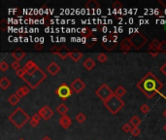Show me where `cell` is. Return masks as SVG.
<instances>
[{"mask_svg": "<svg viewBox=\"0 0 166 140\" xmlns=\"http://www.w3.org/2000/svg\"><path fill=\"white\" fill-rule=\"evenodd\" d=\"M137 89L140 90L148 98H153L157 93H159L163 88V84L160 82L153 72H148L139 82L137 83Z\"/></svg>", "mask_w": 166, "mask_h": 140, "instance_id": "obj_1", "label": "cell"}, {"mask_svg": "<svg viewBox=\"0 0 166 140\" xmlns=\"http://www.w3.org/2000/svg\"><path fill=\"white\" fill-rule=\"evenodd\" d=\"M25 72H26V74L22 78V80L27 84V86H29L31 90H35L47 78V74L38 65H36L32 69L25 71Z\"/></svg>", "mask_w": 166, "mask_h": 140, "instance_id": "obj_2", "label": "cell"}, {"mask_svg": "<svg viewBox=\"0 0 166 140\" xmlns=\"http://www.w3.org/2000/svg\"><path fill=\"white\" fill-rule=\"evenodd\" d=\"M8 120L16 126V129H20L24 126L27 122H29V116L22 107H18L13 113L8 117Z\"/></svg>", "mask_w": 166, "mask_h": 140, "instance_id": "obj_3", "label": "cell"}, {"mask_svg": "<svg viewBox=\"0 0 166 140\" xmlns=\"http://www.w3.org/2000/svg\"><path fill=\"white\" fill-rule=\"evenodd\" d=\"M104 106H105L113 115H116V114L119 113V112L124 107V101L117 95H114L109 100L104 102Z\"/></svg>", "mask_w": 166, "mask_h": 140, "instance_id": "obj_4", "label": "cell"}, {"mask_svg": "<svg viewBox=\"0 0 166 140\" xmlns=\"http://www.w3.org/2000/svg\"><path fill=\"white\" fill-rule=\"evenodd\" d=\"M130 41L133 45V49L136 51L141 50L145 45L147 44L148 39L142 32H135L130 35Z\"/></svg>", "mask_w": 166, "mask_h": 140, "instance_id": "obj_5", "label": "cell"}, {"mask_svg": "<svg viewBox=\"0 0 166 140\" xmlns=\"http://www.w3.org/2000/svg\"><path fill=\"white\" fill-rule=\"evenodd\" d=\"M95 95H97V97L100 98L101 101H103L104 103L106 102L107 100H109V99L115 95V91H112V89L110 88L107 84H102L97 90H96Z\"/></svg>", "mask_w": 166, "mask_h": 140, "instance_id": "obj_6", "label": "cell"}, {"mask_svg": "<svg viewBox=\"0 0 166 140\" xmlns=\"http://www.w3.org/2000/svg\"><path fill=\"white\" fill-rule=\"evenodd\" d=\"M117 45V36L114 33H110L108 35H105L102 38V47L106 51L111 52L113 51Z\"/></svg>", "mask_w": 166, "mask_h": 140, "instance_id": "obj_7", "label": "cell"}, {"mask_svg": "<svg viewBox=\"0 0 166 140\" xmlns=\"http://www.w3.org/2000/svg\"><path fill=\"white\" fill-rule=\"evenodd\" d=\"M55 93H57L58 97L61 98L62 100H66V99H68L72 95L73 90L71 89V87L68 86L66 83H62L58 88L55 89Z\"/></svg>", "mask_w": 166, "mask_h": 140, "instance_id": "obj_8", "label": "cell"}, {"mask_svg": "<svg viewBox=\"0 0 166 140\" xmlns=\"http://www.w3.org/2000/svg\"><path fill=\"white\" fill-rule=\"evenodd\" d=\"M70 87H71V89L73 90L74 93H80L81 91L86 88V84L84 83L80 78H76L75 80H74L73 82L71 83Z\"/></svg>", "mask_w": 166, "mask_h": 140, "instance_id": "obj_9", "label": "cell"}, {"mask_svg": "<svg viewBox=\"0 0 166 140\" xmlns=\"http://www.w3.org/2000/svg\"><path fill=\"white\" fill-rule=\"evenodd\" d=\"M38 114L41 116V118L44 119L45 121H48V120H50L51 118L53 117V111L52 110V108L50 107V106H44V107H42L38 112Z\"/></svg>", "mask_w": 166, "mask_h": 140, "instance_id": "obj_10", "label": "cell"}, {"mask_svg": "<svg viewBox=\"0 0 166 140\" xmlns=\"http://www.w3.org/2000/svg\"><path fill=\"white\" fill-rule=\"evenodd\" d=\"M119 47H121V51L123 52L124 54H127L131 49H133V45H132L131 41H130V38H124L121 40V42L119 43Z\"/></svg>", "mask_w": 166, "mask_h": 140, "instance_id": "obj_11", "label": "cell"}, {"mask_svg": "<svg viewBox=\"0 0 166 140\" xmlns=\"http://www.w3.org/2000/svg\"><path fill=\"white\" fill-rule=\"evenodd\" d=\"M59 124L64 129H67L70 128V126L72 124V120H71L70 117L67 115L61 116L59 119Z\"/></svg>", "mask_w": 166, "mask_h": 140, "instance_id": "obj_12", "label": "cell"}, {"mask_svg": "<svg viewBox=\"0 0 166 140\" xmlns=\"http://www.w3.org/2000/svg\"><path fill=\"white\" fill-rule=\"evenodd\" d=\"M47 70H48V72H49L52 76H55V75H57V73L60 71V67H59V65H58L57 62H51L49 65H48Z\"/></svg>", "mask_w": 166, "mask_h": 140, "instance_id": "obj_13", "label": "cell"}, {"mask_svg": "<svg viewBox=\"0 0 166 140\" xmlns=\"http://www.w3.org/2000/svg\"><path fill=\"white\" fill-rule=\"evenodd\" d=\"M149 52H160V41L157 39H153L148 47Z\"/></svg>", "mask_w": 166, "mask_h": 140, "instance_id": "obj_14", "label": "cell"}, {"mask_svg": "<svg viewBox=\"0 0 166 140\" xmlns=\"http://www.w3.org/2000/svg\"><path fill=\"white\" fill-rule=\"evenodd\" d=\"M83 53L80 52V51H77V50H74V51H71L69 52V57L73 60L74 62H78L79 60L83 57Z\"/></svg>", "mask_w": 166, "mask_h": 140, "instance_id": "obj_15", "label": "cell"}, {"mask_svg": "<svg viewBox=\"0 0 166 140\" xmlns=\"http://www.w3.org/2000/svg\"><path fill=\"white\" fill-rule=\"evenodd\" d=\"M63 51H66V52H71V51L69 50V48L66 45H61V46L55 45V46H53V47L51 48V52L53 53L55 55L59 54V53L63 52Z\"/></svg>", "mask_w": 166, "mask_h": 140, "instance_id": "obj_16", "label": "cell"}, {"mask_svg": "<svg viewBox=\"0 0 166 140\" xmlns=\"http://www.w3.org/2000/svg\"><path fill=\"white\" fill-rule=\"evenodd\" d=\"M81 34L86 40H88L93 37V29L89 28L88 26H86V27H84V28H82Z\"/></svg>", "mask_w": 166, "mask_h": 140, "instance_id": "obj_17", "label": "cell"}, {"mask_svg": "<svg viewBox=\"0 0 166 140\" xmlns=\"http://www.w3.org/2000/svg\"><path fill=\"white\" fill-rule=\"evenodd\" d=\"M29 91H30V89L28 88V87L24 86V87H20V88L18 89V90L16 91V95L19 96L20 98H22V97H24L25 95H28Z\"/></svg>", "mask_w": 166, "mask_h": 140, "instance_id": "obj_18", "label": "cell"}, {"mask_svg": "<svg viewBox=\"0 0 166 140\" xmlns=\"http://www.w3.org/2000/svg\"><path fill=\"white\" fill-rule=\"evenodd\" d=\"M85 8L88 10H96L100 8V4L96 0H88L85 4Z\"/></svg>", "mask_w": 166, "mask_h": 140, "instance_id": "obj_19", "label": "cell"}, {"mask_svg": "<svg viewBox=\"0 0 166 140\" xmlns=\"http://www.w3.org/2000/svg\"><path fill=\"white\" fill-rule=\"evenodd\" d=\"M83 65H84V67H85L86 70L89 71V70H92L93 67H95L96 62H94V60L91 57H88V58H86L85 62H84Z\"/></svg>", "mask_w": 166, "mask_h": 140, "instance_id": "obj_20", "label": "cell"}, {"mask_svg": "<svg viewBox=\"0 0 166 140\" xmlns=\"http://www.w3.org/2000/svg\"><path fill=\"white\" fill-rule=\"evenodd\" d=\"M11 81L9 80L7 77H2L1 80H0V88L2 90H7L10 86H11Z\"/></svg>", "mask_w": 166, "mask_h": 140, "instance_id": "obj_21", "label": "cell"}, {"mask_svg": "<svg viewBox=\"0 0 166 140\" xmlns=\"http://www.w3.org/2000/svg\"><path fill=\"white\" fill-rule=\"evenodd\" d=\"M12 57L15 58V60H17V62H20V60H22V58H24L25 55H26V53L24 52V51H22V52H12Z\"/></svg>", "mask_w": 166, "mask_h": 140, "instance_id": "obj_22", "label": "cell"}, {"mask_svg": "<svg viewBox=\"0 0 166 140\" xmlns=\"http://www.w3.org/2000/svg\"><path fill=\"white\" fill-rule=\"evenodd\" d=\"M57 113H59L61 116H64L67 114V112H68V107L65 105L64 103H61L59 104V105L57 107Z\"/></svg>", "mask_w": 166, "mask_h": 140, "instance_id": "obj_23", "label": "cell"}, {"mask_svg": "<svg viewBox=\"0 0 166 140\" xmlns=\"http://www.w3.org/2000/svg\"><path fill=\"white\" fill-rule=\"evenodd\" d=\"M129 124H131L133 128H138V126L141 124V119L138 116H133L129 121Z\"/></svg>", "mask_w": 166, "mask_h": 140, "instance_id": "obj_24", "label": "cell"}, {"mask_svg": "<svg viewBox=\"0 0 166 140\" xmlns=\"http://www.w3.org/2000/svg\"><path fill=\"white\" fill-rule=\"evenodd\" d=\"M20 97L19 96H18L16 93H13L12 95H10L9 96V98H8V101L10 102V104H11V105H17L18 103L20 102Z\"/></svg>", "mask_w": 166, "mask_h": 140, "instance_id": "obj_25", "label": "cell"}, {"mask_svg": "<svg viewBox=\"0 0 166 140\" xmlns=\"http://www.w3.org/2000/svg\"><path fill=\"white\" fill-rule=\"evenodd\" d=\"M126 89H124L122 86H119V87H117V88L116 89V90H115V95H117L119 97H121V98L124 95H126Z\"/></svg>", "mask_w": 166, "mask_h": 140, "instance_id": "obj_26", "label": "cell"}, {"mask_svg": "<svg viewBox=\"0 0 166 140\" xmlns=\"http://www.w3.org/2000/svg\"><path fill=\"white\" fill-rule=\"evenodd\" d=\"M96 42H97V39H96L95 37H92V38H90V39L86 40V48H88V49H90V48H92L93 46L96 44Z\"/></svg>", "mask_w": 166, "mask_h": 140, "instance_id": "obj_27", "label": "cell"}, {"mask_svg": "<svg viewBox=\"0 0 166 140\" xmlns=\"http://www.w3.org/2000/svg\"><path fill=\"white\" fill-rule=\"evenodd\" d=\"M35 66H36V63L33 62V60H28V62H26V64L24 65V69L25 71H27V70H30V69H32V68H34Z\"/></svg>", "mask_w": 166, "mask_h": 140, "instance_id": "obj_28", "label": "cell"}, {"mask_svg": "<svg viewBox=\"0 0 166 140\" xmlns=\"http://www.w3.org/2000/svg\"><path fill=\"white\" fill-rule=\"evenodd\" d=\"M8 28V24H7V20L6 19H2L1 22H0V29H1L2 32H5Z\"/></svg>", "mask_w": 166, "mask_h": 140, "instance_id": "obj_29", "label": "cell"}, {"mask_svg": "<svg viewBox=\"0 0 166 140\" xmlns=\"http://www.w3.org/2000/svg\"><path fill=\"white\" fill-rule=\"evenodd\" d=\"M107 60H108V57H107V55L104 54V53H101V54H99L97 55V60H98L99 62H101V63L106 62Z\"/></svg>", "mask_w": 166, "mask_h": 140, "instance_id": "obj_30", "label": "cell"}, {"mask_svg": "<svg viewBox=\"0 0 166 140\" xmlns=\"http://www.w3.org/2000/svg\"><path fill=\"white\" fill-rule=\"evenodd\" d=\"M86 120V115H84L83 113H79L78 115L76 116V121L80 124H83Z\"/></svg>", "mask_w": 166, "mask_h": 140, "instance_id": "obj_31", "label": "cell"}, {"mask_svg": "<svg viewBox=\"0 0 166 140\" xmlns=\"http://www.w3.org/2000/svg\"><path fill=\"white\" fill-rule=\"evenodd\" d=\"M8 69H9V64L5 62V60H2V62H0V70H1L2 72H5V71H7Z\"/></svg>", "mask_w": 166, "mask_h": 140, "instance_id": "obj_32", "label": "cell"}, {"mask_svg": "<svg viewBox=\"0 0 166 140\" xmlns=\"http://www.w3.org/2000/svg\"><path fill=\"white\" fill-rule=\"evenodd\" d=\"M132 128H133V126H132L129 123H127V124H124L123 126H122L121 129H122V131H123L124 132H131Z\"/></svg>", "mask_w": 166, "mask_h": 140, "instance_id": "obj_33", "label": "cell"}, {"mask_svg": "<svg viewBox=\"0 0 166 140\" xmlns=\"http://www.w3.org/2000/svg\"><path fill=\"white\" fill-rule=\"evenodd\" d=\"M25 74H26V72H25V70L24 69V68H20L19 70H17L16 71V75L18 76V77H20V78H24Z\"/></svg>", "mask_w": 166, "mask_h": 140, "instance_id": "obj_34", "label": "cell"}, {"mask_svg": "<svg viewBox=\"0 0 166 140\" xmlns=\"http://www.w3.org/2000/svg\"><path fill=\"white\" fill-rule=\"evenodd\" d=\"M130 133L132 134V136L137 137L138 135H140V133H141V131H140L139 128H132L131 132H130Z\"/></svg>", "mask_w": 166, "mask_h": 140, "instance_id": "obj_35", "label": "cell"}, {"mask_svg": "<svg viewBox=\"0 0 166 140\" xmlns=\"http://www.w3.org/2000/svg\"><path fill=\"white\" fill-rule=\"evenodd\" d=\"M112 8H113V9H116V10H117V9L121 10V9L122 8V4H121L119 1H117H117H115L114 3L112 4Z\"/></svg>", "mask_w": 166, "mask_h": 140, "instance_id": "obj_36", "label": "cell"}, {"mask_svg": "<svg viewBox=\"0 0 166 140\" xmlns=\"http://www.w3.org/2000/svg\"><path fill=\"white\" fill-rule=\"evenodd\" d=\"M140 110H141V112L143 114H147V113H149L150 107H149L148 104H143V105L141 106V108H140Z\"/></svg>", "mask_w": 166, "mask_h": 140, "instance_id": "obj_37", "label": "cell"}, {"mask_svg": "<svg viewBox=\"0 0 166 140\" xmlns=\"http://www.w3.org/2000/svg\"><path fill=\"white\" fill-rule=\"evenodd\" d=\"M11 66H12L13 69L17 71V70H19V69H20V62H17V60H15L14 62H12Z\"/></svg>", "mask_w": 166, "mask_h": 140, "instance_id": "obj_38", "label": "cell"}, {"mask_svg": "<svg viewBox=\"0 0 166 140\" xmlns=\"http://www.w3.org/2000/svg\"><path fill=\"white\" fill-rule=\"evenodd\" d=\"M160 52L166 53V41L165 40L160 42Z\"/></svg>", "mask_w": 166, "mask_h": 140, "instance_id": "obj_39", "label": "cell"}, {"mask_svg": "<svg viewBox=\"0 0 166 140\" xmlns=\"http://www.w3.org/2000/svg\"><path fill=\"white\" fill-rule=\"evenodd\" d=\"M34 49L36 51H42L43 49H44V46H43V44H39V43H35L34 45Z\"/></svg>", "mask_w": 166, "mask_h": 140, "instance_id": "obj_40", "label": "cell"}, {"mask_svg": "<svg viewBox=\"0 0 166 140\" xmlns=\"http://www.w3.org/2000/svg\"><path fill=\"white\" fill-rule=\"evenodd\" d=\"M32 120H34V121H36V122H40V119H41V116L39 115L38 113L36 114H34V115L32 116Z\"/></svg>", "mask_w": 166, "mask_h": 140, "instance_id": "obj_41", "label": "cell"}, {"mask_svg": "<svg viewBox=\"0 0 166 140\" xmlns=\"http://www.w3.org/2000/svg\"><path fill=\"white\" fill-rule=\"evenodd\" d=\"M29 123H30V124H31V126H33V128H36V126L39 124V122H36V121H34V120H30L29 121Z\"/></svg>", "mask_w": 166, "mask_h": 140, "instance_id": "obj_42", "label": "cell"}, {"mask_svg": "<svg viewBox=\"0 0 166 140\" xmlns=\"http://www.w3.org/2000/svg\"><path fill=\"white\" fill-rule=\"evenodd\" d=\"M160 71H161L162 74L166 77V62L161 66V67H160Z\"/></svg>", "mask_w": 166, "mask_h": 140, "instance_id": "obj_43", "label": "cell"}, {"mask_svg": "<svg viewBox=\"0 0 166 140\" xmlns=\"http://www.w3.org/2000/svg\"><path fill=\"white\" fill-rule=\"evenodd\" d=\"M149 53H150V55H152L153 57H157V55H159L160 52H149Z\"/></svg>", "mask_w": 166, "mask_h": 140, "instance_id": "obj_44", "label": "cell"}, {"mask_svg": "<svg viewBox=\"0 0 166 140\" xmlns=\"http://www.w3.org/2000/svg\"><path fill=\"white\" fill-rule=\"evenodd\" d=\"M42 140H52V139H51L49 136H45V137H44V138H43Z\"/></svg>", "mask_w": 166, "mask_h": 140, "instance_id": "obj_45", "label": "cell"}, {"mask_svg": "<svg viewBox=\"0 0 166 140\" xmlns=\"http://www.w3.org/2000/svg\"><path fill=\"white\" fill-rule=\"evenodd\" d=\"M163 116H164L165 118H166V110H165L164 112H163Z\"/></svg>", "mask_w": 166, "mask_h": 140, "instance_id": "obj_46", "label": "cell"}, {"mask_svg": "<svg viewBox=\"0 0 166 140\" xmlns=\"http://www.w3.org/2000/svg\"><path fill=\"white\" fill-rule=\"evenodd\" d=\"M163 129H164V131H166V124H164V126H163Z\"/></svg>", "mask_w": 166, "mask_h": 140, "instance_id": "obj_47", "label": "cell"}, {"mask_svg": "<svg viewBox=\"0 0 166 140\" xmlns=\"http://www.w3.org/2000/svg\"><path fill=\"white\" fill-rule=\"evenodd\" d=\"M20 140H24V138H20Z\"/></svg>", "mask_w": 166, "mask_h": 140, "instance_id": "obj_48", "label": "cell"}]
</instances>
